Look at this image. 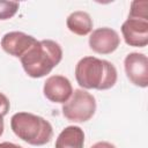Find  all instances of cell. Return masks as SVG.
I'll return each mask as SVG.
<instances>
[{
    "mask_svg": "<svg viewBox=\"0 0 148 148\" xmlns=\"http://www.w3.org/2000/svg\"><path fill=\"white\" fill-rule=\"evenodd\" d=\"M117 69L108 60L83 57L75 66V79L83 89L108 90L117 82Z\"/></svg>",
    "mask_w": 148,
    "mask_h": 148,
    "instance_id": "cell-1",
    "label": "cell"
},
{
    "mask_svg": "<svg viewBox=\"0 0 148 148\" xmlns=\"http://www.w3.org/2000/svg\"><path fill=\"white\" fill-rule=\"evenodd\" d=\"M20 59L24 72L30 77L39 79L50 74L51 71L59 65L62 59V50L54 40H37Z\"/></svg>",
    "mask_w": 148,
    "mask_h": 148,
    "instance_id": "cell-2",
    "label": "cell"
},
{
    "mask_svg": "<svg viewBox=\"0 0 148 148\" xmlns=\"http://www.w3.org/2000/svg\"><path fill=\"white\" fill-rule=\"evenodd\" d=\"M13 133L31 146H44L53 135L52 125L40 116L30 112H17L10 118Z\"/></svg>",
    "mask_w": 148,
    "mask_h": 148,
    "instance_id": "cell-3",
    "label": "cell"
},
{
    "mask_svg": "<svg viewBox=\"0 0 148 148\" xmlns=\"http://www.w3.org/2000/svg\"><path fill=\"white\" fill-rule=\"evenodd\" d=\"M64 117L74 123H84L92 118L96 111L95 97L84 89H75L67 102L62 104Z\"/></svg>",
    "mask_w": 148,
    "mask_h": 148,
    "instance_id": "cell-4",
    "label": "cell"
},
{
    "mask_svg": "<svg viewBox=\"0 0 148 148\" xmlns=\"http://www.w3.org/2000/svg\"><path fill=\"white\" fill-rule=\"evenodd\" d=\"M124 67L127 79L136 87L148 86V59L143 53L131 52L125 57Z\"/></svg>",
    "mask_w": 148,
    "mask_h": 148,
    "instance_id": "cell-5",
    "label": "cell"
},
{
    "mask_svg": "<svg viewBox=\"0 0 148 148\" xmlns=\"http://www.w3.org/2000/svg\"><path fill=\"white\" fill-rule=\"evenodd\" d=\"M121 34L127 45L145 47L148 44V18L128 16L121 24Z\"/></svg>",
    "mask_w": 148,
    "mask_h": 148,
    "instance_id": "cell-6",
    "label": "cell"
},
{
    "mask_svg": "<svg viewBox=\"0 0 148 148\" xmlns=\"http://www.w3.org/2000/svg\"><path fill=\"white\" fill-rule=\"evenodd\" d=\"M89 47L98 54H110L114 52L119 44L120 37L118 32L111 28L103 27L95 29L89 37Z\"/></svg>",
    "mask_w": 148,
    "mask_h": 148,
    "instance_id": "cell-7",
    "label": "cell"
},
{
    "mask_svg": "<svg viewBox=\"0 0 148 148\" xmlns=\"http://www.w3.org/2000/svg\"><path fill=\"white\" fill-rule=\"evenodd\" d=\"M37 43V39L31 35L22 31H10L1 38V47L9 56L21 58L28 50Z\"/></svg>",
    "mask_w": 148,
    "mask_h": 148,
    "instance_id": "cell-8",
    "label": "cell"
},
{
    "mask_svg": "<svg viewBox=\"0 0 148 148\" xmlns=\"http://www.w3.org/2000/svg\"><path fill=\"white\" fill-rule=\"evenodd\" d=\"M44 96L53 103H61L68 101L73 94L71 81L62 75H52L46 79L43 87Z\"/></svg>",
    "mask_w": 148,
    "mask_h": 148,
    "instance_id": "cell-9",
    "label": "cell"
},
{
    "mask_svg": "<svg viewBox=\"0 0 148 148\" xmlns=\"http://www.w3.org/2000/svg\"><path fill=\"white\" fill-rule=\"evenodd\" d=\"M84 132L79 126L65 127L56 140V148H83Z\"/></svg>",
    "mask_w": 148,
    "mask_h": 148,
    "instance_id": "cell-10",
    "label": "cell"
},
{
    "mask_svg": "<svg viewBox=\"0 0 148 148\" xmlns=\"http://www.w3.org/2000/svg\"><path fill=\"white\" fill-rule=\"evenodd\" d=\"M66 25L71 32L77 36H86L92 30V20L87 12L76 10L68 15Z\"/></svg>",
    "mask_w": 148,
    "mask_h": 148,
    "instance_id": "cell-11",
    "label": "cell"
},
{
    "mask_svg": "<svg viewBox=\"0 0 148 148\" xmlns=\"http://www.w3.org/2000/svg\"><path fill=\"white\" fill-rule=\"evenodd\" d=\"M130 17H141L148 18V1L147 0H135L131 3Z\"/></svg>",
    "mask_w": 148,
    "mask_h": 148,
    "instance_id": "cell-12",
    "label": "cell"
},
{
    "mask_svg": "<svg viewBox=\"0 0 148 148\" xmlns=\"http://www.w3.org/2000/svg\"><path fill=\"white\" fill-rule=\"evenodd\" d=\"M18 10V2L15 1H5L0 0V20H9L12 18Z\"/></svg>",
    "mask_w": 148,
    "mask_h": 148,
    "instance_id": "cell-13",
    "label": "cell"
},
{
    "mask_svg": "<svg viewBox=\"0 0 148 148\" xmlns=\"http://www.w3.org/2000/svg\"><path fill=\"white\" fill-rule=\"evenodd\" d=\"M9 108H10L9 99L7 98L6 95H3L2 92H0V114H1L2 117H5V116L8 113Z\"/></svg>",
    "mask_w": 148,
    "mask_h": 148,
    "instance_id": "cell-14",
    "label": "cell"
},
{
    "mask_svg": "<svg viewBox=\"0 0 148 148\" xmlns=\"http://www.w3.org/2000/svg\"><path fill=\"white\" fill-rule=\"evenodd\" d=\"M90 148H116V147H114V145H112L110 142L99 141V142H96L95 145H92Z\"/></svg>",
    "mask_w": 148,
    "mask_h": 148,
    "instance_id": "cell-15",
    "label": "cell"
},
{
    "mask_svg": "<svg viewBox=\"0 0 148 148\" xmlns=\"http://www.w3.org/2000/svg\"><path fill=\"white\" fill-rule=\"evenodd\" d=\"M0 148H23L16 143H13V142H1L0 143Z\"/></svg>",
    "mask_w": 148,
    "mask_h": 148,
    "instance_id": "cell-16",
    "label": "cell"
},
{
    "mask_svg": "<svg viewBox=\"0 0 148 148\" xmlns=\"http://www.w3.org/2000/svg\"><path fill=\"white\" fill-rule=\"evenodd\" d=\"M3 128H5V124H3V117L0 114V136L3 133Z\"/></svg>",
    "mask_w": 148,
    "mask_h": 148,
    "instance_id": "cell-17",
    "label": "cell"
}]
</instances>
